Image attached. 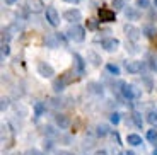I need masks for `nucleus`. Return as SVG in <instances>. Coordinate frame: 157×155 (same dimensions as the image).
<instances>
[{
    "label": "nucleus",
    "mask_w": 157,
    "mask_h": 155,
    "mask_svg": "<svg viewBox=\"0 0 157 155\" xmlns=\"http://www.w3.org/2000/svg\"><path fill=\"white\" fill-rule=\"evenodd\" d=\"M90 89H92V92H96V94H102V87L99 85V84H90Z\"/></svg>",
    "instance_id": "bb28decb"
},
{
    "label": "nucleus",
    "mask_w": 157,
    "mask_h": 155,
    "mask_svg": "<svg viewBox=\"0 0 157 155\" xmlns=\"http://www.w3.org/2000/svg\"><path fill=\"white\" fill-rule=\"evenodd\" d=\"M154 5H155V7H157V0H154Z\"/></svg>",
    "instance_id": "79ce46f5"
},
{
    "label": "nucleus",
    "mask_w": 157,
    "mask_h": 155,
    "mask_svg": "<svg viewBox=\"0 0 157 155\" xmlns=\"http://www.w3.org/2000/svg\"><path fill=\"white\" fill-rule=\"evenodd\" d=\"M65 85H67V84H65L63 78L60 77V78H56V80L53 82V90H55V92H62V90L65 89Z\"/></svg>",
    "instance_id": "2eb2a0df"
},
{
    "label": "nucleus",
    "mask_w": 157,
    "mask_h": 155,
    "mask_svg": "<svg viewBox=\"0 0 157 155\" xmlns=\"http://www.w3.org/2000/svg\"><path fill=\"white\" fill-rule=\"evenodd\" d=\"M113 7H114V10L125 9V2H123V0H113Z\"/></svg>",
    "instance_id": "b1692460"
},
{
    "label": "nucleus",
    "mask_w": 157,
    "mask_h": 155,
    "mask_svg": "<svg viewBox=\"0 0 157 155\" xmlns=\"http://www.w3.org/2000/svg\"><path fill=\"white\" fill-rule=\"evenodd\" d=\"M106 70L109 72L111 75H114V77H116V75H120V66H118V65H113V63H108V65H106Z\"/></svg>",
    "instance_id": "412c9836"
},
{
    "label": "nucleus",
    "mask_w": 157,
    "mask_h": 155,
    "mask_svg": "<svg viewBox=\"0 0 157 155\" xmlns=\"http://www.w3.org/2000/svg\"><path fill=\"white\" fill-rule=\"evenodd\" d=\"M149 66L150 70H157V60L154 56H149Z\"/></svg>",
    "instance_id": "c85d7f7f"
},
{
    "label": "nucleus",
    "mask_w": 157,
    "mask_h": 155,
    "mask_svg": "<svg viewBox=\"0 0 157 155\" xmlns=\"http://www.w3.org/2000/svg\"><path fill=\"white\" fill-rule=\"evenodd\" d=\"M94 155H108V153H106V150H98Z\"/></svg>",
    "instance_id": "e433bc0d"
},
{
    "label": "nucleus",
    "mask_w": 157,
    "mask_h": 155,
    "mask_svg": "<svg viewBox=\"0 0 157 155\" xmlns=\"http://www.w3.org/2000/svg\"><path fill=\"white\" fill-rule=\"evenodd\" d=\"M46 43L50 44L51 48H55L60 41H58V38H56V34H53V36H48V38H46Z\"/></svg>",
    "instance_id": "4be33fe9"
},
{
    "label": "nucleus",
    "mask_w": 157,
    "mask_h": 155,
    "mask_svg": "<svg viewBox=\"0 0 157 155\" xmlns=\"http://www.w3.org/2000/svg\"><path fill=\"white\" fill-rule=\"evenodd\" d=\"M125 10V17L128 21H135V19H138V12L135 10L133 7H128V9H123Z\"/></svg>",
    "instance_id": "4468645a"
},
{
    "label": "nucleus",
    "mask_w": 157,
    "mask_h": 155,
    "mask_svg": "<svg viewBox=\"0 0 157 155\" xmlns=\"http://www.w3.org/2000/svg\"><path fill=\"white\" fill-rule=\"evenodd\" d=\"M44 133H46L48 136H51V138H53V136H56V131L53 130V126H46V128H44Z\"/></svg>",
    "instance_id": "cd10ccee"
},
{
    "label": "nucleus",
    "mask_w": 157,
    "mask_h": 155,
    "mask_svg": "<svg viewBox=\"0 0 157 155\" xmlns=\"http://www.w3.org/2000/svg\"><path fill=\"white\" fill-rule=\"evenodd\" d=\"M147 121H149L150 124H157V109L149 111V114H147Z\"/></svg>",
    "instance_id": "aec40b11"
},
{
    "label": "nucleus",
    "mask_w": 157,
    "mask_h": 155,
    "mask_svg": "<svg viewBox=\"0 0 157 155\" xmlns=\"http://www.w3.org/2000/svg\"><path fill=\"white\" fill-rule=\"evenodd\" d=\"M7 108H9V101H7V99H2V106H0V109H2V112H4Z\"/></svg>",
    "instance_id": "7c9ffc66"
},
{
    "label": "nucleus",
    "mask_w": 157,
    "mask_h": 155,
    "mask_svg": "<svg viewBox=\"0 0 157 155\" xmlns=\"http://www.w3.org/2000/svg\"><path fill=\"white\" fill-rule=\"evenodd\" d=\"M26 7H28V10L33 12V14H39V12L44 10L43 0H26Z\"/></svg>",
    "instance_id": "20e7f679"
},
{
    "label": "nucleus",
    "mask_w": 157,
    "mask_h": 155,
    "mask_svg": "<svg viewBox=\"0 0 157 155\" xmlns=\"http://www.w3.org/2000/svg\"><path fill=\"white\" fill-rule=\"evenodd\" d=\"M68 38L74 39V41H77V43H80V41H84L86 39V29H84L82 26H78V24H74V26H70V29L67 31Z\"/></svg>",
    "instance_id": "f257e3e1"
},
{
    "label": "nucleus",
    "mask_w": 157,
    "mask_h": 155,
    "mask_svg": "<svg viewBox=\"0 0 157 155\" xmlns=\"http://www.w3.org/2000/svg\"><path fill=\"white\" fill-rule=\"evenodd\" d=\"M121 94H123V97H125L126 101H132V99H135V97L140 96V92H138L137 87L130 85V84H125V82L121 84Z\"/></svg>",
    "instance_id": "f03ea898"
},
{
    "label": "nucleus",
    "mask_w": 157,
    "mask_h": 155,
    "mask_svg": "<svg viewBox=\"0 0 157 155\" xmlns=\"http://www.w3.org/2000/svg\"><path fill=\"white\" fill-rule=\"evenodd\" d=\"M116 155H125V153H116Z\"/></svg>",
    "instance_id": "37998d69"
},
{
    "label": "nucleus",
    "mask_w": 157,
    "mask_h": 155,
    "mask_svg": "<svg viewBox=\"0 0 157 155\" xmlns=\"http://www.w3.org/2000/svg\"><path fill=\"white\" fill-rule=\"evenodd\" d=\"M44 14H46V21H48V22H50L53 27H56V26L60 24V16H58V12H56L55 7H46Z\"/></svg>",
    "instance_id": "7ed1b4c3"
},
{
    "label": "nucleus",
    "mask_w": 157,
    "mask_h": 155,
    "mask_svg": "<svg viewBox=\"0 0 157 155\" xmlns=\"http://www.w3.org/2000/svg\"><path fill=\"white\" fill-rule=\"evenodd\" d=\"M132 119H133V123H135V126H137V128H142V126H144V118H142L140 112L135 111L133 114H132Z\"/></svg>",
    "instance_id": "dca6fc26"
},
{
    "label": "nucleus",
    "mask_w": 157,
    "mask_h": 155,
    "mask_svg": "<svg viewBox=\"0 0 157 155\" xmlns=\"http://www.w3.org/2000/svg\"><path fill=\"white\" fill-rule=\"evenodd\" d=\"M87 27H89L90 31H96V29H98V21L89 19V21H87Z\"/></svg>",
    "instance_id": "393cba45"
},
{
    "label": "nucleus",
    "mask_w": 157,
    "mask_h": 155,
    "mask_svg": "<svg viewBox=\"0 0 157 155\" xmlns=\"http://www.w3.org/2000/svg\"><path fill=\"white\" fill-rule=\"evenodd\" d=\"M17 0H5V4H9V5H12V4H16Z\"/></svg>",
    "instance_id": "ea45409f"
},
{
    "label": "nucleus",
    "mask_w": 157,
    "mask_h": 155,
    "mask_svg": "<svg viewBox=\"0 0 157 155\" xmlns=\"http://www.w3.org/2000/svg\"><path fill=\"white\" fill-rule=\"evenodd\" d=\"M142 80H144V82L147 84V87H149V89H152V80H150L149 77H142Z\"/></svg>",
    "instance_id": "2f4dec72"
},
{
    "label": "nucleus",
    "mask_w": 157,
    "mask_h": 155,
    "mask_svg": "<svg viewBox=\"0 0 157 155\" xmlns=\"http://www.w3.org/2000/svg\"><path fill=\"white\" fill-rule=\"evenodd\" d=\"M63 2H67V4H77L78 0H63Z\"/></svg>",
    "instance_id": "58836bf2"
},
{
    "label": "nucleus",
    "mask_w": 157,
    "mask_h": 155,
    "mask_svg": "<svg viewBox=\"0 0 157 155\" xmlns=\"http://www.w3.org/2000/svg\"><path fill=\"white\" fill-rule=\"evenodd\" d=\"M55 123H56V126H58L60 130H67L68 126H70V118H68L67 114L58 112V114L55 116Z\"/></svg>",
    "instance_id": "423d86ee"
},
{
    "label": "nucleus",
    "mask_w": 157,
    "mask_h": 155,
    "mask_svg": "<svg viewBox=\"0 0 157 155\" xmlns=\"http://www.w3.org/2000/svg\"><path fill=\"white\" fill-rule=\"evenodd\" d=\"M9 53H10V50H9V44H7V43H2V56H7Z\"/></svg>",
    "instance_id": "c756f323"
},
{
    "label": "nucleus",
    "mask_w": 157,
    "mask_h": 155,
    "mask_svg": "<svg viewBox=\"0 0 157 155\" xmlns=\"http://www.w3.org/2000/svg\"><path fill=\"white\" fill-rule=\"evenodd\" d=\"M144 32H145V36H152V29H150V27H145Z\"/></svg>",
    "instance_id": "c9c22d12"
},
{
    "label": "nucleus",
    "mask_w": 157,
    "mask_h": 155,
    "mask_svg": "<svg viewBox=\"0 0 157 155\" xmlns=\"http://www.w3.org/2000/svg\"><path fill=\"white\" fill-rule=\"evenodd\" d=\"M38 72H39V75H41V77H51V75H55L53 66L48 65V63H44V62H41L38 65Z\"/></svg>",
    "instance_id": "1a4fd4ad"
},
{
    "label": "nucleus",
    "mask_w": 157,
    "mask_h": 155,
    "mask_svg": "<svg viewBox=\"0 0 157 155\" xmlns=\"http://www.w3.org/2000/svg\"><path fill=\"white\" fill-rule=\"evenodd\" d=\"M74 63H75V72L78 75H84V72H86V60L80 55L74 53Z\"/></svg>",
    "instance_id": "0eeeda50"
},
{
    "label": "nucleus",
    "mask_w": 157,
    "mask_h": 155,
    "mask_svg": "<svg viewBox=\"0 0 157 155\" xmlns=\"http://www.w3.org/2000/svg\"><path fill=\"white\" fill-rule=\"evenodd\" d=\"M44 111H46V106H44L43 102H36V104H34V116H36V118L43 116Z\"/></svg>",
    "instance_id": "f3484780"
},
{
    "label": "nucleus",
    "mask_w": 157,
    "mask_h": 155,
    "mask_svg": "<svg viewBox=\"0 0 157 155\" xmlns=\"http://www.w3.org/2000/svg\"><path fill=\"white\" fill-rule=\"evenodd\" d=\"M101 46L104 48L106 51H116L118 46H120V41H118L116 38H106V39L101 43Z\"/></svg>",
    "instance_id": "6e6552de"
},
{
    "label": "nucleus",
    "mask_w": 157,
    "mask_h": 155,
    "mask_svg": "<svg viewBox=\"0 0 157 155\" xmlns=\"http://www.w3.org/2000/svg\"><path fill=\"white\" fill-rule=\"evenodd\" d=\"M137 5L142 9H149L150 7V0H137Z\"/></svg>",
    "instance_id": "a878e982"
},
{
    "label": "nucleus",
    "mask_w": 157,
    "mask_h": 155,
    "mask_svg": "<svg viewBox=\"0 0 157 155\" xmlns=\"http://www.w3.org/2000/svg\"><path fill=\"white\" fill-rule=\"evenodd\" d=\"M108 133H109V130H108L106 124H98V128H96V135L102 138V136H106Z\"/></svg>",
    "instance_id": "a211bd4d"
},
{
    "label": "nucleus",
    "mask_w": 157,
    "mask_h": 155,
    "mask_svg": "<svg viewBox=\"0 0 157 155\" xmlns=\"http://www.w3.org/2000/svg\"><path fill=\"white\" fill-rule=\"evenodd\" d=\"M114 19H116V16H114V10L106 9V7L99 9V21H101V22H113Z\"/></svg>",
    "instance_id": "39448f33"
},
{
    "label": "nucleus",
    "mask_w": 157,
    "mask_h": 155,
    "mask_svg": "<svg viewBox=\"0 0 157 155\" xmlns=\"http://www.w3.org/2000/svg\"><path fill=\"white\" fill-rule=\"evenodd\" d=\"M28 155H44V153H43V152H39V150H31Z\"/></svg>",
    "instance_id": "f704fd0d"
},
{
    "label": "nucleus",
    "mask_w": 157,
    "mask_h": 155,
    "mask_svg": "<svg viewBox=\"0 0 157 155\" xmlns=\"http://www.w3.org/2000/svg\"><path fill=\"white\" fill-rule=\"evenodd\" d=\"M147 140L152 145H157V130H149L147 131Z\"/></svg>",
    "instance_id": "6ab92c4d"
},
{
    "label": "nucleus",
    "mask_w": 157,
    "mask_h": 155,
    "mask_svg": "<svg viewBox=\"0 0 157 155\" xmlns=\"http://www.w3.org/2000/svg\"><path fill=\"white\" fill-rule=\"evenodd\" d=\"M125 32H126V36H128L130 41H137V39L140 38V34H142L137 27L132 26V24H130V26H125Z\"/></svg>",
    "instance_id": "f8f14e48"
},
{
    "label": "nucleus",
    "mask_w": 157,
    "mask_h": 155,
    "mask_svg": "<svg viewBox=\"0 0 157 155\" xmlns=\"http://www.w3.org/2000/svg\"><path fill=\"white\" fill-rule=\"evenodd\" d=\"M126 70L130 74H140L142 70H145V63L142 62H126Z\"/></svg>",
    "instance_id": "9b49d317"
},
{
    "label": "nucleus",
    "mask_w": 157,
    "mask_h": 155,
    "mask_svg": "<svg viewBox=\"0 0 157 155\" xmlns=\"http://www.w3.org/2000/svg\"><path fill=\"white\" fill-rule=\"evenodd\" d=\"M125 155H137V153H135V152H132V150H128V152H126Z\"/></svg>",
    "instance_id": "a19ab883"
},
{
    "label": "nucleus",
    "mask_w": 157,
    "mask_h": 155,
    "mask_svg": "<svg viewBox=\"0 0 157 155\" xmlns=\"http://www.w3.org/2000/svg\"><path fill=\"white\" fill-rule=\"evenodd\" d=\"M120 116H121L120 112H111V116H109L111 123H113V124H118V123H120V119H121Z\"/></svg>",
    "instance_id": "5701e85b"
},
{
    "label": "nucleus",
    "mask_w": 157,
    "mask_h": 155,
    "mask_svg": "<svg viewBox=\"0 0 157 155\" xmlns=\"http://www.w3.org/2000/svg\"><path fill=\"white\" fill-rule=\"evenodd\" d=\"M80 10H77V9H70V10H65L63 12V19L65 21H70V22H77V21H80Z\"/></svg>",
    "instance_id": "9d476101"
},
{
    "label": "nucleus",
    "mask_w": 157,
    "mask_h": 155,
    "mask_svg": "<svg viewBox=\"0 0 157 155\" xmlns=\"http://www.w3.org/2000/svg\"><path fill=\"white\" fill-rule=\"evenodd\" d=\"M126 143H130L132 147H138V145H142V138L138 135H135V133H130L126 136Z\"/></svg>",
    "instance_id": "ddd939ff"
},
{
    "label": "nucleus",
    "mask_w": 157,
    "mask_h": 155,
    "mask_svg": "<svg viewBox=\"0 0 157 155\" xmlns=\"http://www.w3.org/2000/svg\"><path fill=\"white\" fill-rule=\"evenodd\" d=\"M56 155H74V153H70V152H58Z\"/></svg>",
    "instance_id": "4c0bfd02"
},
{
    "label": "nucleus",
    "mask_w": 157,
    "mask_h": 155,
    "mask_svg": "<svg viewBox=\"0 0 157 155\" xmlns=\"http://www.w3.org/2000/svg\"><path fill=\"white\" fill-rule=\"evenodd\" d=\"M56 38H58L60 43H67V39H65V36H63L62 32H56Z\"/></svg>",
    "instance_id": "473e14b6"
},
{
    "label": "nucleus",
    "mask_w": 157,
    "mask_h": 155,
    "mask_svg": "<svg viewBox=\"0 0 157 155\" xmlns=\"http://www.w3.org/2000/svg\"><path fill=\"white\" fill-rule=\"evenodd\" d=\"M44 148H46V150H51V148H53V142H51V140L44 142Z\"/></svg>",
    "instance_id": "72a5a7b5"
}]
</instances>
